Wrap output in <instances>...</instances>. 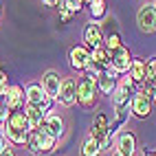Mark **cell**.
Returning a JSON list of instances; mask_svg holds the SVG:
<instances>
[{"mask_svg": "<svg viewBox=\"0 0 156 156\" xmlns=\"http://www.w3.org/2000/svg\"><path fill=\"white\" fill-rule=\"evenodd\" d=\"M2 132H5V136L11 141V143L24 145L29 132H31V123H29V119H27L24 110H16V112L9 114L7 123L2 126Z\"/></svg>", "mask_w": 156, "mask_h": 156, "instance_id": "cell-1", "label": "cell"}, {"mask_svg": "<svg viewBox=\"0 0 156 156\" xmlns=\"http://www.w3.org/2000/svg\"><path fill=\"white\" fill-rule=\"evenodd\" d=\"M134 81L132 77H130V73H126V77H123L119 84H117V88H114V92H112V106H114V112L117 110H130V106H132V88H134Z\"/></svg>", "mask_w": 156, "mask_h": 156, "instance_id": "cell-2", "label": "cell"}, {"mask_svg": "<svg viewBox=\"0 0 156 156\" xmlns=\"http://www.w3.org/2000/svg\"><path fill=\"white\" fill-rule=\"evenodd\" d=\"M97 79L92 77H81V81L77 84V103L81 108H95V101H97Z\"/></svg>", "mask_w": 156, "mask_h": 156, "instance_id": "cell-3", "label": "cell"}, {"mask_svg": "<svg viewBox=\"0 0 156 156\" xmlns=\"http://www.w3.org/2000/svg\"><path fill=\"white\" fill-rule=\"evenodd\" d=\"M136 24L143 33H154L156 31V5L143 2L136 13Z\"/></svg>", "mask_w": 156, "mask_h": 156, "instance_id": "cell-4", "label": "cell"}, {"mask_svg": "<svg viewBox=\"0 0 156 156\" xmlns=\"http://www.w3.org/2000/svg\"><path fill=\"white\" fill-rule=\"evenodd\" d=\"M108 53H110V66L117 70L119 75L130 73V68H132V55H130V51L126 46H119L114 51H108Z\"/></svg>", "mask_w": 156, "mask_h": 156, "instance_id": "cell-5", "label": "cell"}, {"mask_svg": "<svg viewBox=\"0 0 156 156\" xmlns=\"http://www.w3.org/2000/svg\"><path fill=\"white\" fill-rule=\"evenodd\" d=\"M2 101H5V106L11 110V112H16V110H24V106H27V92H24L22 86L13 84V86L7 88Z\"/></svg>", "mask_w": 156, "mask_h": 156, "instance_id": "cell-6", "label": "cell"}, {"mask_svg": "<svg viewBox=\"0 0 156 156\" xmlns=\"http://www.w3.org/2000/svg\"><path fill=\"white\" fill-rule=\"evenodd\" d=\"M103 40H106V35H103L101 24L95 22V20H90V22L86 24V29H84V42H86V46L90 51L99 48V46H103Z\"/></svg>", "mask_w": 156, "mask_h": 156, "instance_id": "cell-7", "label": "cell"}, {"mask_svg": "<svg viewBox=\"0 0 156 156\" xmlns=\"http://www.w3.org/2000/svg\"><path fill=\"white\" fill-rule=\"evenodd\" d=\"M57 101L62 103V106H75L77 103V81L73 79V77H64L62 79V88H59V97Z\"/></svg>", "mask_w": 156, "mask_h": 156, "instance_id": "cell-8", "label": "cell"}, {"mask_svg": "<svg viewBox=\"0 0 156 156\" xmlns=\"http://www.w3.org/2000/svg\"><path fill=\"white\" fill-rule=\"evenodd\" d=\"M88 62H90V48H88L86 44H79V46H73V48H70V53H68V64H70V68H75V70H86Z\"/></svg>", "mask_w": 156, "mask_h": 156, "instance_id": "cell-9", "label": "cell"}, {"mask_svg": "<svg viewBox=\"0 0 156 156\" xmlns=\"http://www.w3.org/2000/svg\"><path fill=\"white\" fill-rule=\"evenodd\" d=\"M42 88H44V92H46L48 99L57 101L59 88H62V77H59L57 70H46V73H44V77H42Z\"/></svg>", "mask_w": 156, "mask_h": 156, "instance_id": "cell-10", "label": "cell"}, {"mask_svg": "<svg viewBox=\"0 0 156 156\" xmlns=\"http://www.w3.org/2000/svg\"><path fill=\"white\" fill-rule=\"evenodd\" d=\"M130 110H132L134 117H139V119L150 117V112H152V99L145 95V92H136V95L132 97V106H130Z\"/></svg>", "mask_w": 156, "mask_h": 156, "instance_id": "cell-11", "label": "cell"}, {"mask_svg": "<svg viewBox=\"0 0 156 156\" xmlns=\"http://www.w3.org/2000/svg\"><path fill=\"white\" fill-rule=\"evenodd\" d=\"M106 134H110V121H108V117L103 112H99V114H95V119H92V123H90V134L88 136L101 141Z\"/></svg>", "mask_w": 156, "mask_h": 156, "instance_id": "cell-12", "label": "cell"}, {"mask_svg": "<svg viewBox=\"0 0 156 156\" xmlns=\"http://www.w3.org/2000/svg\"><path fill=\"white\" fill-rule=\"evenodd\" d=\"M117 152L126 154V156H134V152H136V136L132 132H121L117 136Z\"/></svg>", "mask_w": 156, "mask_h": 156, "instance_id": "cell-13", "label": "cell"}, {"mask_svg": "<svg viewBox=\"0 0 156 156\" xmlns=\"http://www.w3.org/2000/svg\"><path fill=\"white\" fill-rule=\"evenodd\" d=\"M24 92H27V103H31V106H42V103L48 99L42 84H29L24 88Z\"/></svg>", "mask_w": 156, "mask_h": 156, "instance_id": "cell-14", "label": "cell"}, {"mask_svg": "<svg viewBox=\"0 0 156 156\" xmlns=\"http://www.w3.org/2000/svg\"><path fill=\"white\" fill-rule=\"evenodd\" d=\"M24 114H27V119L31 123V130H37L44 123V119H46L44 112H42V108H40V106H31V103L24 106Z\"/></svg>", "mask_w": 156, "mask_h": 156, "instance_id": "cell-15", "label": "cell"}, {"mask_svg": "<svg viewBox=\"0 0 156 156\" xmlns=\"http://www.w3.org/2000/svg\"><path fill=\"white\" fill-rule=\"evenodd\" d=\"M44 128L53 134L55 139H59L62 134H64V119H62L59 114H48L44 119Z\"/></svg>", "mask_w": 156, "mask_h": 156, "instance_id": "cell-16", "label": "cell"}, {"mask_svg": "<svg viewBox=\"0 0 156 156\" xmlns=\"http://www.w3.org/2000/svg\"><path fill=\"white\" fill-rule=\"evenodd\" d=\"M114 88H117V77H114V75L103 73L101 77H97V90L101 92V95H110V97H112Z\"/></svg>", "mask_w": 156, "mask_h": 156, "instance_id": "cell-17", "label": "cell"}, {"mask_svg": "<svg viewBox=\"0 0 156 156\" xmlns=\"http://www.w3.org/2000/svg\"><path fill=\"white\" fill-rule=\"evenodd\" d=\"M145 75H147V66H145V59L136 57L132 59V68H130V77L136 81V84H143L145 81Z\"/></svg>", "mask_w": 156, "mask_h": 156, "instance_id": "cell-18", "label": "cell"}, {"mask_svg": "<svg viewBox=\"0 0 156 156\" xmlns=\"http://www.w3.org/2000/svg\"><path fill=\"white\" fill-rule=\"evenodd\" d=\"M90 59L95 62V64H99L103 70H106L110 66V53L106 51V46H99V48H92L90 51Z\"/></svg>", "mask_w": 156, "mask_h": 156, "instance_id": "cell-19", "label": "cell"}, {"mask_svg": "<svg viewBox=\"0 0 156 156\" xmlns=\"http://www.w3.org/2000/svg\"><path fill=\"white\" fill-rule=\"evenodd\" d=\"M101 145H99V141L97 139H92V136H88L84 143H81V156H101Z\"/></svg>", "mask_w": 156, "mask_h": 156, "instance_id": "cell-20", "label": "cell"}, {"mask_svg": "<svg viewBox=\"0 0 156 156\" xmlns=\"http://www.w3.org/2000/svg\"><path fill=\"white\" fill-rule=\"evenodd\" d=\"M88 9H90V16H92L95 22H99L101 18H106V0H90Z\"/></svg>", "mask_w": 156, "mask_h": 156, "instance_id": "cell-21", "label": "cell"}, {"mask_svg": "<svg viewBox=\"0 0 156 156\" xmlns=\"http://www.w3.org/2000/svg\"><path fill=\"white\" fill-rule=\"evenodd\" d=\"M103 46H106V51H114V48L123 46V44H121V35H119V33L106 35V40H103Z\"/></svg>", "mask_w": 156, "mask_h": 156, "instance_id": "cell-22", "label": "cell"}, {"mask_svg": "<svg viewBox=\"0 0 156 156\" xmlns=\"http://www.w3.org/2000/svg\"><path fill=\"white\" fill-rule=\"evenodd\" d=\"M101 29H103V35H110V33H119V31H117V18H114V16H106V20H103Z\"/></svg>", "mask_w": 156, "mask_h": 156, "instance_id": "cell-23", "label": "cell"}, {"mask_svg": "<svg viewBox=\"0 0 156 156\" xmlns=\"http://www.w3.org/2000/svg\"><path fill=\"white\" fill-rule=\"evenodd\" d=\"M84 2L86 0H64V5H66V9L75 16V13H79L81 9H84Z\"/></svg>", "mask_w": 156, "mask_h": 156, "instance_id": "cell-24", "label": "cell"}, {"mask_svg": "<svg viewBox=\"0 0 156 156\" xmlns=\"http://www.w3.org/2000/svg\"><path fill=\"white\" fill-rule=\"evenodd\" d=\"M7 88H9V77H7V70L0 68V97H5Z\"/></svg>", "mask_w": 156, "mask_h": 156, "instance_id": "cell-25", "label": "cell"}, {"mask_svg": "<svg viewBox=\"0 0 156 156\" xmlns=\"http://www.w3.org/2000/svg\"><path fill=\"white\" fill-rule=\"evenodd\" d=\"M5 147H9V139L5 136V132H2V130H0V152H2Z\"/></svg>", "mask_w": 156, "mask_h": 156, "instance_id": "cell-26", "label": "cell"}, {"mask_svg": "<svg viewBox=\"0 0 156 156\" xmlns=\"http://www.w3.org/2000/svg\"><path fill=\"white\" fill-rule=\"evenodd\" d=\"M42 2H44V7H57L59 0H42Z\"/></svg>", "mask_w": 156, "mask_h": 156, "instance_id": "cell-27", "label": "cell"}, {"mask_svg": "<svg viewBox=\"0 0 156 156\" xmlns=\"http://www.w3.org/2000/svg\"><path fill=\"white\" fill-rule=\"evenodd\" d=\"M0 156H16V154H13V150H11V147H5L2 152H0Z\"/></svg>", "mask_w": 156, "mask_h": 156, "instance_id": "cell-28", "label": "cell"}, {"mask_svg": "<svg viewBox=\"0 0 156 156\" xmlns=\"http://www.w3.org/2000/svg\"><path fill=\"white\" fill-rule=\"evenodd\" d=\"M143 156H156V152H150V150H143Z\"/></svg>", "mask_w": 156, "mask_h": 156, "instance_id": "cell-29", "label": "cell"}, {"mask_svg": "<svg viewBox=\"0 0 156 156\" xmlns=\"http://www.w3.org/2000/svg\"><path fill=\"white\" fill-rule=\"evenodd\" d=\"M112 156H126V154H121V152H114V154H112Z\"/></svg>", "mask_w": 156, "mask_h": 156, "instance_id": "cell-30", "label": "cell"}, {"mask_svg": "<svg viewBox=\"0 0 156 156\" xmlns=\"http://www.w3.org/2000/svg\"><path fill=\"white\" fill-rule=\"evenodd\" d=\"M0 101H2V97H0Z\"/></svg>", "mask_w": 156, "mask_h": 156, "instance_id": "cell-31", "label": "cell"}, {"mask_svg": "<svg viewBox=\"0 0 156 156\" xmlns=\"http://www.w3.org/2000/svg\"><path fill=\"white\" fill-rule=\"evenodd\" d=\"M154 101H156V99H154Z\"/></svg>", "mask_w": 156, "mask_h": 156, "instance_id": "cell-32", "label": "cell"}]
</instances>
